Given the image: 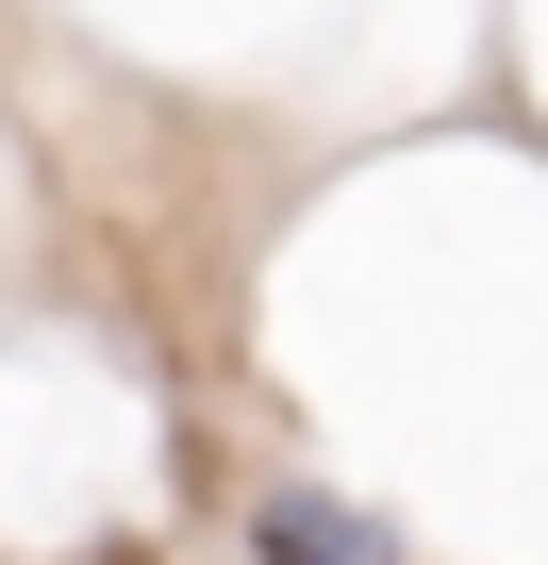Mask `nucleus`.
<instances>
[{
	"label": "nucleus",
	"mask_w": 548,
	"mask_h": 565,
	"mask_svg": "<svg viewBox=\"0 0 548 565\" xmlns=\"http://www.w3.org/2000/svg\"><path fill=\"white\" fill-rule=\"evenodd\" d=\"M249 548H266V565H399V548H383L366 515H333V499H266Z\"/></svg>",
	"instance_id": "nucleus-1"
}]
</instances>
